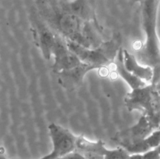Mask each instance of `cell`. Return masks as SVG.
I'll list each match as a JSON object with an SVG mask.
<instances>
[{"instance_id": "obj_1", "label": "cell", "mask_w": 160, "mask_h": 159, "mask_svg": "<svg viewBox=\"0 0 160 159\" xmlns=\"http://www.w3.org/2000/svg\"><path fill=\"white\" fill-rule=\"evenodd\" d=\"M46 6L44 13L49 27L63 38L89 49L96 48L104 41L101 37L102 28L99 22L84 21L64 11L56 1Z\"/></svg>"}, {"instance_id": "obj_2", "label": "cell", "mask_w": 160, "mask_h": 159, "mask_svg": "<svg viewBox=\"0 0 160 159\" xmlns=\"http://www.w3.org/2000/svg\"><path fill=\"white\" fill-rule=\"evenodd\" d=\"M142 26L145 41L133 43L134 55L138 62L152 71L160 69V40L157 33V16L160 1H140Z\"/></svg>"}, {"instance_id": "obj_3", "label": "cell", "mask_w": 160, "mask_h": 159, "mask_svg": "<svg viewBox=\"0 0 160 159\" xmlns=\"http://www.w3.org/2000/svg\"><path fill=\"white\" fill-rule=\"evenodd\" d=\"M124 103L129 111H141L153 128L158 129L160 125V83L132 90L126 94Z\"/></svg>"}, {"instance_id": "obj_4", "label": "cell", "mask_w": 160, "mask_h": 159, "mask_svg": "<svg viewBox=\"0 0 160 159\" xmlns=\"http://www.w3.org/2000/svg\"><path fill=\"white\" fill-rule=\"evenodd\" d=\"M64 41L68 47L82 63L96 69L104 67L114 62L122 43L120 34L114 35L111 39L103 41L99 47L94 49L86 48L68 39H64Z\"/></svg>"}, {"instance_id": "obj_5", "label": "cell", "mask_w": 160, "mask_h": 159, "mask_svg": "<svg viewBox=\"0 0 160 159\" xmlns=\"http://www.w3.org/2000/svg\"><path fill=\"white\" fill-rule=\"evenodd\" d=\"M48 130L52 148L49 153L39 159H59L75 151L77 136L70 130L54 123L49 125ZM0 159H8L1 147Z\"/></svg>"}, {"instance_id": "obj_6", "label": "cell", "mask_w": 160, "mask_h": 159, "mask_svg": "<svg viewBox=\"0 0 160 159\" xmlns=\"http://www.w3.org/2000/svg\"><path fill=\"white\" fill-rule=\"evenodd\" d=\"M155 129L145 116L141 115L138 121L130 127L117 132L112 140L123 148L134 145L148 137Z\"/></svg>"}, {"instance_id": "obj_7", "label": "cell", "mask_w": 160, "mask_h": 159, "mask_svg": "<svg viewBox=\"0 0 160 159\" xmlns=\"http://www.w3.org/2000/svg\"><path fill=\"white\" fill-rule=\"evenodd\" d=\"M52 55L54 56L52 69L56 74L62 71L72 69L82 63L68 47L64 39L59 34L58 36Z\"/></svg>"}, {"instance_id": "obj_8", "label": "cell", "mask_w": 160, "mask_h": 159, "mask_svg": "<svg viewBox=\"0 0 160 159\" xmlns=\"http://www.w3.org/2000/svg\"><path fill=\"white\" fill-rule=\"evenodd\" d=\"M35 44L40 49L44 59L49 60L52 56L58 34L48 25L36 22L31 27Z\"/></svg>"}, {"instance_id": "obj_9", "label": "cell", "mask_w": 160, "mask_h": 159, "mask_svg": "<svg viewBox=\"0 0 160 159\" xmlns=\"http://www.w3.org/2000/svg\"><path fill=\"white\" fill-rule=\"evenodd\" d=\"M92 1H57L58 6L64 11L72 14L84 21L99 22Z\"/></svg>"}, {"instance_id": "obj_10", "label": "cell", "mask_w": 160, "mask_h": 159, "mask_svg": "<svg viewBox=\"0 0 160 159\" xmlns=\"http://www.w3.org/2000/svg\"><path fill=\"white\" fill-rule=\"evenodd\" d=\"M95 69L93 66L81 63L79 65L72 69L57 74L58 82L66 90H73L82 85L86 74Z\"/></svg>"}, {"instance_id": "obj_11", "label": "cell", "mask_w": 160, "mask_h": 159, "mask_svg": "<svg viewBox=\"0 0 160 159\" xmlns=\"http://www.w3.org/2000/svg\"><path fill=\"white\" fill-rule=\"evenodd\" d=\"M107 148L101 140L91 141L84 136H77L76 142V152L85 159H104Z\"/></svg>"}, {"instance_id": "obj_12", "label": "cell", "mask_w": 160, "mask_h": 159, "mask_svg": "<svg viewBox=\"0 0 160 159\" xmlns=\"http://www.w3.org/2000/svg\"><path fill=\"white\" fill-rule=\"evenodd\" d=\"M123 63L125 68L134 76L145 82H151L152 77V70L151 67L140 64L133 54L122 49Z\"/></svg>"}, {"instance_id": "obj_13", "label": "cell", "mask_w": 160, "mask_h": 159, "mask_svg": "<svg viewBox=\"0 0 160 159\" xmlns=\"http://www.w3.org/2000/svg\"><path fill=\"white\" fill-rule=\"evenodd\" d=\"M160 145V131L154 130L148 137L141 141L132 145L125 150L130 154H143L151 150L156 148Z\"/></svg>"}, {"instance_id": "obj_14", "label": "cell", "mask_w": 160, "mask_h": 159, "mask_svg": "<svg viewBox=\"0 0 160 159\" xmlns=\"http://www.w3.org/2000/svg\"><path fill=\"white\" fill-rule=\"evenodd\" d=\"M116 69L119 75L128 84L132 90L141 88L146 85V82L132 75L125 68L123 63L122 48L121 47L115 59Z\"/></svg>"}, {"instance_id": "obj_15", "label": "cell", "mask_w": 160, "mask_h": 159, "mask_svg": "<svg viewBox=\"0 0 160 159\" xmlns=\"http://www.w3.org/2000/svg\"><path fill=\"white\" fill-rule=\"evenodd\" d=\"M104 159H131V155L123 148L118 147L116 148H107Z\"/></svg>"}, {"instance_id": "obj_16", "label": "cell", "mask_w": 160, "mask_h": 159, "mask_svg": "<svg viewBox=\"0 0 160 159\" xmlns=\"http://www.w3.org/2000/svg\"><path fill=\"white\" fill-rule=\"evenodd\" d=\"M144 159H160V155L156 149L151 150L142 154Z\"/></svg>"}, {"instance_id": "obj_17", "label": "cell", "mask_w": 160, "mask_h": 159, "mask_svg": "<svg viewBox=\"0 0 160 159\" xmlns=\"http://www.w3.org/2000/svg\"><path fill=\"white\" fill-rule=\"evenodd\" d=\"M59 159H85L83 157L76 152H73Z\"/></svg>"}, {"instance_id": "obj_18", "label": "cell", "mask_w": 160, "mask_h": 159, "mask_svg": "<svg viewBox=\"0 0 160 159\" xmlns=\"http://www.w3.org/2000/svg\"><path fill=\"white\" fill-rule=\"evenodd\" d=\"M131 159H144L142 154H134L131 155Z\"/></svg>"}, {"instance_id": "obj_19", "label": "cell", "mask_w": 160, "mask_h": 159, "mask_svg": "<svg viewBox=\"0 0 160 159\" xmlns=\"http://www.w3.org/2000/svg\"><path fill=\"white\" fill-rule=\"evenodd\" d=\"M156 150H157V152H158V153L159 154V155H160V145L156 148H155Z\"/></svg>"}, {"instance_id": "obj_20", "label": "cell", "mask_w": 160, "mask_h": 159, "mask_svg": "<svg viewBox=\"0 0 160 159\" xmlns=\"http://www.w3.org/2000/svg\"><path fill=\"white\" fill-rule=\"evenodd\" d=\"M157 130H159L160 131V125H159V126L158 127V129Z\"/></svg>"}]
</instances>
